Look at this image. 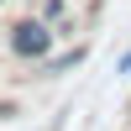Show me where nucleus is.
<instances>
[{"label":"nucleus","mask_w":131,"mask_h":131,"mask_svg":"<svg viewBox=\"0 0 131 131\" xmlns=\"http://www.w3.org/2000/svg\"><path fill=\"white\" fill-rule=\"evenodd\" d=\"M10 47H16L21 58H47V47H52L47 21H21V26L10 31Z\"/></svg>","instance_id":"nucleus-1"},{"label":"nucleus","mask_w":131,"mask_h":131,"mask_svg":"<svg viewBox=\"0 0 131 131\" xmlns=\"http://www.w3.org/2000/svg\"><path fill=\"white\" fill-rule=\"evenodd\" d=\"M79 58H84V47H73V52H58V58H42V73H63V68H73Z\"/></svg>","instance_id":"nucleus-2"}]
</instances>
